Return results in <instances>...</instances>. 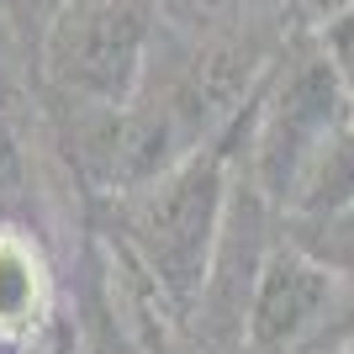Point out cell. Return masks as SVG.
<instances>
[{
	"label": "cell",
	"instance_id": "1",
	"mask_svg": "<svg viewBox=\"0 0 354 354\" xmlns=\"http://www.w3.org/2000/svg\"><path fill=\"white\" fill-rule=\"evenodd\" d=\"M233 138L238 127H222L217 138L180 153L169 169L143 180L122 212L127 243L143 259V270L159 281L175 312H196L207 301L212 265L222 249V227L233 212Z\"/></svg>",
	"mask_w": 354,
	"mask_h": 354
},
{
	"label": "cell",
	"instance_id": "2",
	"mask_svg": "<svg viewBox=\"0 0 354 354\" xmlns=\"http://www.w3.org/2000/svg\"><path fill=\"white\" fill-rule=\"evenodd\" d=\"M354 122V101L344 90L328 48L301 53L281 80L265 90V106L254 117V148H249V191L281 222L296 212L301 185L328 153V143Z\"/></svg>",
	"mask_w": 354,
	"mask_h": 354
},
{
	"label": "cell",
	"instance_id": "3",
	"mask_svg": "<svg viewBox=\"0 0 354 354\" xmlns=\"http://www.w3.org/2000/svg\"><path fill=\"white\" fill-rule=\"evenodd\" d=\"M153 0H59L43 32V74L69 106L122 117L143 85Z\"/></svg>",
	"mask_w": 354,
	"mask_h": 354
},
{
	"label": "cell",
	"instance_id": "4",
	"mask_svg": "<svg viewBox=\"0 0 354 354\" xmlns=\"http://www.w3.org/2000/svg\"><path fill=\"white\" fill-rule=\"evenodd\" d=\"M339 275L323 270L312 254H301L291 238H275L265 265L254 275L249 317H243V344L249 354H291L301 339L317 333V323L333 307Z\"/></svg>",
	"mask_w": 354,
	"mask_h": 354
},
{
	"label": "cell",
	"instance_id": "5",
	"mask_svg": "<svg viewBox=\"0 0 354 354\" xmlns=\"http://www.w3.org/2000/svg\"><path fill=\"white\" fill-rule=\"evenodd\" d=\"M53 286H48V259L27 233L0 227V339H21L48 317Z\"/></svg>",
	"mask_w": 354,
	"mask_h": 354
},
{
	"label": "cell",
	"instance_id": "6",
	"mask_svg": "<svg viewBox=\"0 0 354 354\" xmlns=\"http://www.w3.org/2000/svg\"><path fill=\"white\" fill-rule=\"evenodd\" d=\"M344 207H354V122L333 138V143H328V153L317 159V169L307 175L301 201H296V212L286 222L333 217V212H344Z\"/></svg>",
	"mask_w": 354,
	"mask_h": 354
},
{
	"label": "cell",
	"instance_id": "7",
	"mask_svg": "<svg viewBox=\"0 0 354 354\" xmlns=\"http://www.w3.org/2000/svg\"><path fill=\"white\" fill-rule=\"evenodd\" d=\"M286 238H291L301 254H312L323 270H333L339 281H354V207L333 212V217L286 222Z\"/></svg>",
	"mask_w": 354,
	"mask_h": 354
},
{
	"label": "cell",
	"instance_id": "8",
	"mask_svg": "<svg viewBox=\"0 0 354 354\" xmlns=\"http://www.w3.org/2000/svg\"><path fill=\"white\" fill-rule=\"evenodd\" d=\"M323 48H328V59H333V69H339L344 90H349V101H354V11H344L323 32Z\"/></svg>",
	"mask_w": 354,
	"mask_h": 354
},
{
	"label": "cell",
	"instance_id": "9",
	"mask_svg": "<svg viewBox=\"0 0 354 354\" xmlns=\"http://www.w3.org/2000/svg\"><path fill=\"white\" fill-rule=\"evenodd\" d=\"M48 6H59V0H48Z\"/></svg>",
	"mask_w": 354,
	"mask_h": 354
}]
</instances>
